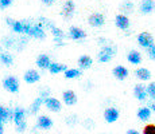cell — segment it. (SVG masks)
I'll return each instance as SVG.
<instances>
[{"mask_svg":"<svg viewBox=\"0 0 155 134\" xmlns=\"http://www.w3.org/2000/svg\"><path fill=\"white\" fill-rule=\"evenodd\" d=\"M14 122L16 125V130L19 133L26 132L27 129V122H26V111L23 107L18 106L16 109L14 110Z\"/></svg>","mask_w":155,"mask_h":134,"instance_id":"obj_1","label":"cell"},{"mask_svg":"<svg viewBox=\"0 0 155 134\" xmlns=\"http://www.w3.org/2000/svg\"><path fill=\"white\" fill-rule=\"evenodd\" d=\"M115 54H116V47L111 46V44H107V46H103L97 58H99V62H101V63H107L113 58Z\"/></svg>","mask_w":155,"mask_h":134,"instance_id":"obj_2","label":"cell"},{"mask_svg":"<svg viewBox=\"0 0 155 134\" xmlns=\"http://www.w3.org/2000/svg\"><path fill=\"white\" fill-rule=\"evenodd\" d=\"M3 87L7 91H10V93H18L19 91V80H18V78H15V76L10 75L3 80Z\"/></svg>","mask_w":155,"mask_h":134,"instance_id":"obj_3","label":"cell"},{"mask_svg":"<svg viewBox=\"0 0 155 134\" xmlns=\"http://www.w3.org/2000/svg\"><path fill=\"white\" fill-rule=\"evenodd\" d=\"M138 43L144 48H148L154 44V38L150 32H140L138 35Z\"/></svg>","mask_w":155,"mask_h":134,"instance_id":"obj_4","label":"cell"},{"mask_svg":"<svg viewBox=\"0 0 155 134\" xmlns=\"http://www.w3.org/2000/svg\"><path fill=\"white\" fill-rule=\"evenodd\" d=\"M30 36L37 38V39H45L46 38V32H45V28L42 26V23H38V24H32L31 30L28 32Z\"/></svg>","mask_w":155,"mask_h":134,"instance_id":"obj_5","label":"cell"},{"mask_svg":"<svg viewBox=\"0 0 155 134\" xmlns=\"http://www.w3.org/2000/svg\"><path fill=\"white\" fill-rule=\"evenodd\" d=\"M119 115H120V113H119V110L116 107H108L104 111V120L108 122V123H113V122H116L119 120Z\"/></svg>","mask_w":155,"mask_h":134,"instance_id":"obj_6","label":"cell"},{"mask_svg":"<svg viewBox=\"0 0 155 134\" xmlns=\"http://www.w3.org/2000/svg\"><path fill=\"white\" fill-rule=\"evenodd\" d=\"M45 106L47 107V110H50V111H53V113H58L62 107L61 102H59L57 98H53V97H47L46 99H45Z\"/></svg>","mask_w":155,"mask_h":134,"instance_id":"obj_7","label":"cell"},{"mask_svg":"<svg viewBox=\"0 0 155 134\" xmlns=\"http://www.w3.org/2000/svg\"><path fill=\"white\" fill-rule=\"evenodd\" d=\"M10 121H14V110L7 109V107L0 105V122L4 123V122Z\"/></svg>","mask_w":155,"mask_h":134,"instance_id":"obj_8","label":"cell"},{"mask_svg":"<svg viewBox=\"0 0 155 134\" xmlns=\"http://www.w3.org/2000/svg\"><path fill=\"white\" fill-rule=\"evenodd\" d=\"M23 78H25L26 83L32 85V83H37L38 80L41 79V75H39V73H38L37 70H27L25 73V75H23Z\"/></svg>","mask_w":155,"mask_h":134,"instance_id":"obj_9","label":"cell"},{"mask_svg":"<svg viewBox=\"0 0 155 134\" xmlns=\"http://www.w3.org/2000/svg\"><path fill=\"white\" fill-rule=\"evenodd\" d=\"M115 24H116L117 28H120V30H128V27H130V19H128L127 15L120 14V15L116 16Z\"/></svg>","mask_w":155,"mask_h":134,"instance_id":"obj_10","label":"cell"},{"mask_svg":"<svg viewBox=\"0 0 155 134\" xmlns=\"http://www.w3.org/2000/svg\"><path fill=\"white\" fill-rule=\"evenodd\" d=\"M74 10H76V5H74L73 0H66L64 4V8H62V15L66 19H70L74 14Z\"/></svg>","mask_w":155,"mask_h":134,"instance_id":"obj_11","label":"cell"},{"mask_svg":"<svg viewBox=\"0 0 155 134\" xmlns=\"http://www.w3.org/2000/svg\"><path fill=\"white\" fill-rule=\"evenodd\" d=\"M62 99L68 106H73L77 103V94L73 90H66L62 94Z\"/></svg>","mask_w":155,"mask_h":134,"instance_id":"obj_12","label":"cell"},{"mask_svg":"<svg viewBox=\"0 0 155 134\" xmlns=\"http://www.w3.org/2000/svg\"><path fill=\"white\" fill-rule=\"evenodd\" d=\"M88 23L91 24L92 27H101L105 23V19H104V16L101 14H92L91 16H89L88 19Z\"/></svg>","mask_w":155,"mask_h":134,"instance_id":"obj_13","label":"cell"},{"mask_svg":"<svg viewBox=\"0 0 155 134\" xmlns=\"http://www.w3.org/2000/svg\"><path fill=\"white\" fill-rule=\"evenodd\" d=\"M134 95H135L136 99L139 101H144L146 98L148 97L147 94V89H146L144 85H136L135 87H134Z\"/></svg>","mask_w":155,"mask_h":134,"instance_id":"obj_14","label":"cell"},{"mask_svg":"<svg viewBox=\"0 0 155 134\" xmlns=\"http://www.w3.org/2000/svg\"><path fill=\"white\" fill-rule=\"evenodd\" d=\"M37 126H38V129L47 130L53 126V121H51V118L46 117V115H41V117H38Z\"/></svg>","mask_w":155,"mask_h":134,"instance_id":"obj_15","label":"cell"},{"mask_svg":"<svg viewBox=\"0 0 155 134\" xmlns=\"http://www.w3.org/2000/svg\"><path fill=\"white\" fill-rule=\"evenodd\" d=\"M69 36L71 38V39H74V40H81V39H84V38L86 36V32L84 31V30L78 28V27H70Z\"/></svg>","mask_w":155,"mask_h":134,"instance_id":"obj_16","label":"cell"},{"mask_svg":"<svg viewBox=\"0 0 155 134\" xmlns=\"http://www.w3.org/2000/svg\"><path fill=\"white\" fill-rule=\"evenodd\" d=\"M50 64H51V61H50L49 55H46V54H41V55H38L37 58V66L39 68H42V70H46V68L50 67Z\"/></svg>","mask_w":155,"mask_h":134,"instance_id":"obj_17","label":"cell"},{"mask_svg":"<svg viewBox=\"0 0 155 134\" xmlns=\"http://www.w3.org/2000/svg\"><path fill=\"white\" fill-rule=\"evenodd\" d=\"M155 10V0H143L140 4V12L147 15Z\"/></svg>","mask_w":155,"mask_h":134,"instance_id":"obj_18","label":"cell"},{"mask_svg":"<svg viewBox=\"0 0 155 134\" xmlns=\"http://www.w3.org/2000/svg\"><path fill=\"white\" fill-rule=\"evenodd\" d=\"M112 74H113V76H115L116 79L123 80V79H126L128 76V70L124 66H116L112 70Z\"/></svg>","mask_w":155,"mask_h":134,"instance_id":"obj_19","label":"cell"},{"mask_svg":"<svg viewBox=\"0 0 155 134\" xmlns=\"http://www.w3.org/2000/svg\"><path fill=\"white\" fill-rule=\"evenodd\" d=\"M92 64H93V61H92L91 56L82 55V56L78 58V66H80V68H82V70H88V68H91Z\"/></svg>","mask_w":155,"mask_h":134,"instance_id":"obj_20","label":"cell"},{"mask_svg":"<svg viewBox=\"0 0 155 134\" xmlns=\"http://www.w3.org/2000/svg\"><path fill=\"white\" fill-rule=\"evenodd\" d=\"M50 30H51L53 35H54V38H55V42H57V44H58V46H61V44H64V43H62V39H64V36H65L64 31H62L61 28H58V27L53 26V24H51V27H50Z\"/></svg>","mask_w":155,"mask_h":134,"instance_id":"obj_21","label":"cell"},{"mask_svg":"<svg viewBox=\"0 0 155 134\" xmlns=\"http://www.w3.org/2000/svg\"><path fill=\"white\" fill-rule=\"evenodd\" d=\"M135 75H136V78L140 79V80H148V79H151L150 70H148V68H144V67L138 68V70L135 71Z\"/></svg>","mask_w":155,"mask_h":134,"instance_id":"obj_22","label":"cell"},{"mask_svg":"<svg viewBox=\"0 0 155 134\" xmlns=\"http://www.w3.org/2000/svg\"><path fill=\"white\" fill-rule=\"evenodd\" d=\"M127 59H128V62H130V63L139 64L142 62V55H140V52H139V51H135V50H132V51L128 52Z\"/></svg>","mask_w":155,"mask_h":134,"instance_id":"obj_23","label":"cell"},{"mask_svg":"<svg viewBox=\"0 0 155 134\" xmlns=\"http://www.w3.org/2000/svg\"><path fill=\"white\" fill-rule=\"evenodd\" d=\"M42 103H45V99L42 97H38L37 99L32 102V105L30 106V114H37L38 111H39V109H41V106H42Z\"/></svg>","mask_w":155,"mask_h":134,"instance_id":"obj_24","label":"cell"},{"mask_svg":"<svg viewBox=\"0 0 155 134\" xmlns=\"http://www.w3.org/2000/svg\"><path fill=\"white\" fill-rule=\"evenodd\" d=\"M151 117V109L150 107H140L138 110V118L140 121H148Z\"/></svg>","mask_w":155,"mask_h":134,"instance_id":"obj_25","label":"cell"},{"mask_svg":"<svg viewBox=\"0 0 155 134\" xmlns=\"http://www.w3.org/2000/svg\"><path fill=\"white\" fill-rule=\"evenodd\" d=\"M81 76V71L78 68H68L65 71V78L66 79H77Z\"/></svg>","mask_w":155,"mask_h":134,"instance_id":"obj_26","label":"cell"},{"mask_svg":"<svg viewBox=\"0 0 155 134\" xmlns=\"http://www.w3.org/2000/svg\"><path fill=\"white\" fill-rule=\"evenodd\" d=\"M134 8H135V7H134V3L130 2V0L123 2V3H121V5H120V11L124 15H126V14H132L134 12Z\"/></svg>","mask_w":155,"mask_h":134,"instance_id":"obj_27","label":"cell"},{"mask_svg":"<svg viewBox=\"0 0 155 134\" xmlns=\"http://www.w3.org/2000/svg\"><path fill=\"white\" fill-rule=\"evenodd\" d=\"M66 64H62V63H51L49 67V71L51 74H59L62 71H66Z\"/></svg>","mask_w":155,"mask_h":134,"instance_id":"obj_28","label":"cell"},{"mask_svg":"<svg viewBox=\"0 0 155 134\" xmlns=\"http://www.w3.org/2000/svg\"><path fill=\"white\" fill-rule=\"evenodd\" d=\"M0 61L5 64V66H11L14 63V56L10 52H2L0 54Z\"/></svg>","mask_w":155,"mask_h":134,"instance_id":"obj_29","label":"cell"},{"mask_svg":"<svg viewBox=\"0 0 155 134\" xmlns=\"http://www.w3.org/2000/svg\"><path fill=\"white\" fill-rule=\"evenodd\" d=\"M11 27H12L14 32H16V34H25V24H23V22L14 20V23H12Z\"/></svg>","mask_w":155,"mask_h":134,"instance_id":"obj_30","label":"cell"},{"mask_svg":"<svg viewBox=\"0 0 155 134\" xmlns=\"http://www.w3.org/2000/svg\"><path fill=\"white\" fill-rule=\"evenodd\" d=\"M146 89H147V94H148V97H150L151 99H155V82L148 83V85L146 86Z\"/></svg>","mask_w":155,"mask_h":134,"instance_id":"obj_31","label":"cell"},{"mask_svg":"<svg viewBox=\"0 0 155 134\" xmlns=\"http://www.w3.org/2000/svg\"><path fill=\"white\" fill-rule=\"evenodd\" d=\"M143 134H155V125L148 123L143 127Z\"/></svg>","mask_w":155,"mask_h":134,"instance_id":"obj_32","label":"cell"},{"mask_svg":"<svg viewBox=\"0 0 155 134\" xmlns=\"http://www.w3.org/2000/svg\"><path fill=\"white\" fill-rule=\"evenodd\" d=\"M3 46L7 47V48H10V47H14L15 46V39L11 36H7L4 38V40H3Z\"/></svg>","mask_w":155,"mask_h":134,"instance_id":"obj_33","label":"cell"},{"mask_svg":"<svg viewBox=\"0 0 155 134\" xmlns=\"http://www.w3.org/2000/svg\"><path fill=\"white\" fill-rule=\"evenodd\" d=\"M147 52H148V56H150L151 59H155V43H154L151 47H148V48H147Z\"/></svg>","mask_w":155,"mask_h":134,"instance_id":"obj_34","label":"cell"},{"mask_svg":"<svg viewBox=\"0 0 155 134\" xmlns=\"http://www.w3.org/2000/svg\"><path fill=\"white\" fill-rule=\"evenodd\" d=\"M12 4V0H0V7L2 8H7Z\"/></svg>","mask_w":155,"mask_h":134,"instance_id":"obj_35","label":"cell"},{"mask_svg":"<svg viewBox=\"0 0 155 134\" xmlns=\"http://www.w3.org/2000/svg\"><path fill=\"white\" fill-rule=\"evenodd\" d=\"M43 2V4H46V5H51L53 3H54V0H42Z\"/></svg>","mask_w":155,"mask_h":134,"instance_id":"obj_36","label":"cell"},{"mask_svg":"<svg viewBox=\"0 0 155 134\" xmlns=\"http://www.w3.org/2000/svg\"><path fill=\"white\" fill-rule=\"evenodd\" d=\"M126 134H139V132H136V130H132V129H131V130H128Z\"/></svg>","mask_w":155,"mask_h":134,"instance_id":"obj_37","label":"cell"},{"mask_svg":"<svg viewBox=\"0 0 155 134\" xmlns=\"http://www.w3.org/2000/svg\"><path fill=\"white\" fill-rule=\"evenodd\" d=\"M0 134H4V127H3L2 122H0Z\"/></svg>","mask_w":155,"mask_h":134,"instance_id":"obj_38","label":"cell"},{"mask_svg":"<svg viewBox=\"0 0 155 134\" xmlns=\"http://www.w3.org/2000/svg\"><path fill=\"white\" fill-rule=\"evenodd\" d=\"M151 110H153V111H155V102L151 103Z\"/></svg>","mask_w":155,"mask_h":134,"instance_id":"obj_39","label":"cell"}]
</instances>
